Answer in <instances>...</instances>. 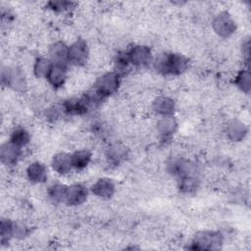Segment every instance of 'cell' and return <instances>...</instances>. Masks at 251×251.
<instances>
[{"label": "cell", "mask_w": 251, "mask_h": 251, "mask_svg": "<svg viewBox=\"0 0 251 251\" xmlns=\"http://www.w3.org/2000/svg\"><path fill=\"white\" fill-rule=\"evenodd\" d=\"M69 54V46L64 41H56L52 43L48 50L49 59L53 64L65 65L66 61H68Z\"/></svg>", "instance_id": "7c38bea8"}, {"label": "cell", "mask_w": 251, "mask_h": 251, "mask_svg": "<svg viewBox=\"0 0 251 251\" xmlns=\"http://www.w3.org/2000/svg\"><path fill=\"white\" fill-rule=\"evenodd\" d=\"M29 232L28 226L21 222H14V226H13V236L18 238V239H24Z\"/></svg>", "instance_id": "83f0119b"}, {"label": "cell", "mask_w": 251, "mask_h": 251, "mask_svg": "<svg viewBox=\"0 0 251 251\" xmlns=\"http://www.w3.org/2000/svg\"><path fill=\"white\" fill-rule=\"evenodd\" d=\"M234 83L238 89L242 92L248 94L250 91V84H251V76L250 72L248 70H241L237 73L234 78Z\"/></svg>", "instance_id": "cb8c5ba5"}, {"label": "cell", "mask_w": 251, "mask_h": 251, "mask_svg": "<svg viewBox=\"0 0 251 251\" xmlns=\"http://www.w3.org/2000/svg\"><path fill=\"white\" fill-rule=\"evenodd\" d=\"M198 187V179L192 175H186L179 177L178 188L185 193H190Z\"/></svg>", "instance_id": "d4e9b609"}, {"label": "cell", "mask_w": 251, "mask_h": 251, "mask_svg": "<svg viewBox=\"0 0 251 251\" xmlns=\"http://www.w3.org/2000/svg\"><path fill=\"white\" fill-rule=\"evenodd\" d=\"M192 244L191 248L198 250L219 249L223 244V236L220 232L214 230L199 231L194 235Z\"/></svg>", "instance_id": "7a4b0ae2"}, {"label": "cell", "mask_w": 251, "mask_h": 251, "mask_svg": "<svg viewBox=\"0 0 251 251\" xmlns=\"http://www.w3.org/2000/svg\"><path fill=\"white\" fill-rule=\"evenodd\" d=\"M212 27L219 36L228 37L235 31L236 24L228 13L222 12L214 18Z\"/></svg>", "instance_id": "8992f818"}, {"label": "cell", "mask_w": 251, "mask_h": 251, "mask_svg": "<svg viewBox=\"0 0 251 251\" xmlns=\"http://www.w3.org/2000/svg\"><path fill=\"white\" fill-rule=\"evenodd\" d=\"M130 61L128 59V56H127V53L126 52H120L117 54L116 58H115V61H114V66H115V69L118 74L122 75L124 73H126L129 66H130Z\"/></svg>", "instance_id": "4316f807"}, {"label": "cell", "mask_w": 251, "mask_h": 251, "mask_svg": "<svg viewBox=\"0 0 251 251\" xmlns=\"http://www.w3.org/2000/svg\"><path fill=\"white\" fill-rule=\"evenodd\" d=\"M126 155H127L126 147L120 143L111 145L107 151V157L109 161L115 164L123 161L126 157Z\"/></svg>", "instance_id": "603a6c76"}, {"label": "cell", "mask_w": 251, "mask_h": 251, "mask_svg": "<svg viewBox=\"0 0 251 251\" xmlns=\"http://www.w3.org/2000/svg\"><path fill=\"white\" fill-rule=\"evenodd\" d=\"M53 66V63L49 58L46 57H38L35 59L32 67L33 75L37 78H46L51 67Z\"/></svg>", "instance_id": "ffe728a7"}, {"label": "cell", "mask_w": 251, "mask_h": 251, "mask_svg": "<svg viewBox=\"0 0 251 251\" xmlns=\"http://www.w3.org/2000/svg\"><path fill=\"white\" fill-rule=\"evenodd\" d=\"M10 141L20 148L26 146L30 141V134L25 127H16L12 130Z\"/></svg>", "instance_id": "44dd1931"}, {"label": "cell", "mask_w": 251, "mask_h": 251, "mask_svg": "<svg viewBox=\"0 0 251 251\" xmlns=\"http://www.w3.org/2000/svg\"><path fill=\"white\" fill-rule=\"evenodd\" d=\"M27 179L33 184H39L47 179L46 167L40 162L30 163L25 171Z\"/></svg>", "instance_id": "5bb4252c"}, {"label": "cell", "mask_w": 251, "mask_h": 251, "mask_svg": "<svg viewBox=\"0 0 251 251\" xmlns=\"http://www.w3.org/2000/svg\"><path fill=\"white\" fill-rule=\"evenodd\" d=\"M22 148L18 147L10 140L4 142L0 147V158L3 165L14 166L21 158Z\"/></svg>", "instance_id": "ba28073f"}, {"label": "cell", "mask_w": 251, "mask_h": 251, "mask_svg": "<svg viewBox=\"0 0 251 251\" xmlns=\"http://www.w3.org/2000/svg\"><path fill=\"white\" fill-rule=\"evenodd\" d=\"M158 133L163 138H168L173 135L177 128V122L173 115L162 116L156 125Z\"/></svg>", "instance_id": "e0dca14e"}, {"label": "cell", "mask_w": 251, "mask_h": 251, "mask_svg": "<svg viewBox=\"0 0 251 251\" xmlns=\"http://www.w3.org/2000/svg\"><path fill=\"white\" fill-rule=\"evenodd\" d=\"M2 83L12 87L17 91H25L27 87V82L24 73L17 68L3 67L1 72Z\"/></svg>", "instance_id": "277c9868"}, {"label": "cell", "mask_w": 251, "mask_h": 251, "mask_svg": "<svg viewBox=\"0 0 251 251\" xmlns=\"http://www.w3.org/2000/svg\"><path fill=\"white\" fill-rule=\"evenodd\" d=\"M226 132L228 139L234 142H238L245 137L247 133V128L241 121L237 119H232L226 124Z\"/></svg>", "instance_id": "2e32d148"}, {"label": "cell", "mask_w": 251, "mask_h": 251, "mask_svg": "<svg viewBox=\"0 0 251 251\" xmlns=\"http://www.w3.org/2000/svg\"><path fill=\"white\" fill-rule=\"evenodd\" d=\"M13 226L14 222H12L8 218H3L1 220L0 226V234H1V243L5 244L10 241L13 236Z\"/></svg>", "instance_id": "484cf974"}, {"label": "cell", "mask_w": 251, "mask_h": 251, "mask_svg": "<svg viewBox=\"0 0 251 251\" xmlns=\"http://www.w3.org/2000/svg\"><path fill=\"white\" fill-rule=\"evenodd\" d=\"M73 4L69 1H50L47 3V6L55 12H64L72 8Z\"/></svg>", "instance_id": "f1b7e54d"}, {"label": "cell", "mask_w": 251, "mask_h": 251, "mask_svg": "<svg viewBox=\"0 0 251 251\" xmlns=\"http://www.w3.org/2000/svg\"><path fill=\"white\" fill-rule=\"evenodd\" d=\"M63 110L69 115H83L90 109L85 97H74L66 100L63 104Z\"/></svg>", "instance_id": "8fae6325"}, {"label": "cell", "mask_w": 251, "mask_h": 251, "mask_svg": "<svg viewBox=\"0 0 251 251\" xmlns=\"http://www.w3.org/2000/svg\"><path fill=\"white\" fill-rule=\"evenodd\" d=\"M68 186L62 183H54L52 184L48 190L47 195L48 197L55 203H62L66 201Z\"/></svg>", "instance_id": "7402d4cb"}, {"label": "cell", "mask_w": 251, "mask_h": 251, "mask_svg": "<svg viewBox=\"0 0 251 251\" xmlns=\"http://www.w3.org/2000/svg\"><path fill=\"white\" fill-rule=\"evenodd\" d=\"M152 109L158 115L170 116L173 115L176 110V103L173 98L166 95H161L157 96L152 101Z\"/></svg>", "instance_id": "4fadbf2b"}, {"label": "cell", "mask_w": 251, "mask_h": 251, "mask_svg": "<svg viewBox=\"0 0 251 251\" xmlns=\"http://www.w3.org/2000/svg\"><path fill=\"white\" fill-rule=\"evenodd\" d=\"M121 84V75L117 72H108L97 78L94 89L104 98L115 93Z\"/></svg>", "instance_id": "3957f363"}, {"label": "cell", "mask_w": 251, "mask_h": 251, "mask_svg": "<svg viewBox=\"0 0 251 251\" xmlns=\"http://www.w3.org/2000/svg\"><path fill=\"white\" fill-rule=\"evenodd\" d=\"M90 56L89 48L85 40L78 38L69 46L68 61L75 66H83Z\"/></svg>", "instance_id": "5b68a950"}, {"label": "cell", "mask_w": 251, "mask_h": 251, "mask_svg": "<svg viewBox=\"0 0 251 251\" xmlns=\"http://www.w3.org/2000/svg\"><path fill=\"white\" fill-rule=\"evenodd\" d=\"M130 64L135 67H143L151 62L152 53L147 45H134L126 52Z\"/></svg>", "instance_id": "52a82bcc"}, {"label": "cell", "mask_w": 251, "mask_h": 251, "mask_svg": "<svg viewBox=\"0 0 251 251\" xmlns=\"http://www.w3.org/2000/svg\"><path fill=\"white\" fill-rule=\"evenodd\" d=\"M46 79L48 83L54 88H59L63 86L67 79L66 65L53 64L46 76Z\"/></svg>", "instance_id": "9a60e30c"}, {"label": "cell", "mask_w": 251, "mask_h": 251, "mask_svg": "<svg viewBox=\"0 0 251 251\" xmlns=\"http://www.w3.org/2000/svg\"><path fill=\"white\" fill-rule=\"evenodd\" d=\"M87 188L81 183H75L68 186L66 201L70 206H78L86 201Z\"/></svg>", "instance_id": "9c48e42d"}, {"label": "cell", "mask_w": 251, "mask_h": 251, "mask_svg": "<svg viewBox=\"0 0 251 251\" xmlns=\"http://www.w3.org/2000/svg\"><path fill=\"white\" fill-rule=\"evenodd\" d=\"M154 66L164 75H177L187 70L188 59L179 53L166 52L156 58Z\"/></svg>", "instance_id": "6da1fadb"}, {"label": "cell", "mask_w": 251, "mask_h": 251, "mask_svg": "<svg viewBox=\"0 0 251 251\" xmlns=\"http://www.w3.org/2000/svg\"><path fill=\"white\" fill-rule=\"evenodd\" d=\"M72 166L75 170H83L86 168L91 161V153L86 149H80L71 154Z\"/></svg>", "instance_id": "d6986e66"}, {"label": "cell", "mask_w": 251, "mask_h": 251, "mask_svg": "<svg viewBox=\"0 0 251 251\" xmlns=\"http://www.w3.org/2000/svg\"><path fill=\"white\" fill-rule=\"evenodd\" d=\"M53 170L59 175H67L73 169L71 154L66 152H59L52 158Z\"/></svg>", "instance_id": "ac0fdd59"}, {"label": "cell", "mask_w": 251, "mask_h": 251, "mask_svg": "<svg viewBox=\"0 0 251 251\" xmlns=\"http://www.w3.org/2000/svg\"><path fill=\"white\" fill-rule=\"evenodd\" d=\"M115 183L108 177H101L91 186L92 193L101 199H110L115 193Z\"/></svg>", "instance_id": "30bf717a"}]
</instances>
